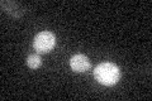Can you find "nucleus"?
<instances>
[{
	"mask_svg": "<svg viewBox=\"0 0 152 101\" xmlns=\"http://www.w3.org/2000/svg\"><path fill=\"white\" fill-rule=\"evenodd\" d=\"M70 66L75 72H85L89 70L90 61L85 54H75L70 60Z\"/></svg>",
	"mask_w": 152,
	"mask_h": 101,
	"instance_id": "obj_3",
	"label": "nucleus"
},
{
	"mask_svg": "<svg viewBox=\"0 0 152 101\" xmlns=\"http://www.w3.org/2000/svg\"><path fill=\"white\" fill-rule=\"evenodd\" d=\"M94 76L98 82H100L102 85L112 86V85H115L119 81L121 72L117 65L110 63V62H103V63L95 67Z\"/></svg>",
	"mask_w": 152,
	"mask_h": 101,
	"instance_id": "obj_1",
	"label": "nucleus"
},
{
	"mask_svg": "<svg viewBox=\"0 0 152 101\" xmlns=\"http://www.w3.org/2000/svg\"><path fill=\"white\" fill-rule=\"evenodd\" d=\"M33 46L38 53H47L53 49V47L56 46V36L47 31L41 32L34 37Z\"/></svg>",
	"mask_w": 152,
	"mask_h": 101,
	"instance_id": "obj_2",
	"label": "nucleus"
},
{
	"mask_svg": "<svg viewBox=\"0 0 152 101\" xmlns=\"http://www.w3.org/2000/svg\"><path fill=\"white\" fill-rule=\"evenodd\" d=\"M27 65L31 67V68H38L41 65H42V58L38 54H31L28 56L27 58Z\"/></svg>",
	"mask_w": 152,
	"mask_h": 101,
	"instance_id": "obj_4",
	"label": "nucleus"
}]
</instances>
